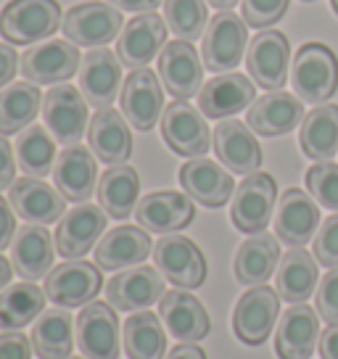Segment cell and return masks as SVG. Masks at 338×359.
<instances>
[{"mask_svg": "<svg viewBox=\"0 0 338 359\" xmlns=\"http://www.w3.org/2000/svg\"><path fill=\"white\" fill-rule=\"evenodd\" d=\"M291 85L306 103H323L338 90V58L323 43H306L299 48L291 69Z\"/></svg>", "mask_w": 338, "mask_h": 359, "instance_id": "1", "label": "cell"}, {"mask_svg": "<svg viewBox=\"0 0 338 359\" xmlns=\"http://www.w3.org/2000/svg\"><path fill=\"white\" fill-rule=\"evenodd\" d=\"M61 27L56 0H11L0 13V34L11 45H34Z\"/></svg>", "mask_w": 338, "mask_h": 359, "instance_id": "2", "label": "cell"}, {"mask_svg": "<svg viewBox=\"0 0 338 359\" xmlns=\"http://www.w3.org/2000/svg\"><path fill=\"white\" fill-rule=\"evenodd\" d=\"M275 196H278V185L267 172L246 175V180L233 193V209H230L233 224L248 236L264 233V227L272 219Z\"/></svg>", "mask_w": 338, "mask_h": 359, "instance_id": "3", "label": "cell"}, {"mask_svg": "<svg viewBox=\"0 0 338 359\" xmlns=\"http://www.w3.org/2000/svg\"><path fill=\"white\" fill-rule=\"evenodd\" d=\"M248 43L246 22L233 11L217 13L203 34L201 56L209 72H230L241 64Z\"/></svg>", "mask_w": 338, "mask_h": 359, "instance_id": "4", "label": "cell"}, {"mask_svg": "<svg viewBox=\"0 0 338 359\" xmlns=\"http://www.w3.org/2000/svg\"><path fill=\"white\" fill-rule=\"evenodd\" d=\"M278 312H280V293L270 285H254L236 304L233 312L236 336L248 346H259L272 333Z\"/></svg>", "mask_w": 338, "mask_h": 359, "instance_id": "5", "label": "cell"}, {"mask_svg": "<svg viewBox=\"0 0 338 359\" xmlns=\"http://www.w3.org/2000/svg\"><path fill=\"white\" fill-rule=\"evenodd\" d=\"M61 27L74 45L103 48L122 29V13L116 11L111 3L88 0V3H79L74 8H69Z\"/></svg>", "mask_w": 338, "mask_h": 359, "instance_id": "6", "label": "cell"}, {"mask_svg": "<svg viewBox=\"0 0 338 359\" xmlns=\"http://www.w3.org/2000/svg\"><path fill=\"white\" fill-rule=\"evenodd\" d=\"M43 116H46V127L58 143L77 146L88 127V101L82 90L64 82L58 88L48 90V95L43 98Z\"/></svg>", "mask_w": 338, "mask_h": 359, "instance_id": "7", "label": "cell"}, {"mask_svg": "<svg viewBox=\"0 0 338 359\" xmlns=\"http://www.w3.org/2000/svg\"><path fill=\"white\" fill-rule=\"evenodd\" d=\"M156 269L177 288H198L206 280V259L201 248L185 236H164L154 246Z\"/></svg>", "mask_w": 338, "mask_h": 359, "instance_id": "8", "label": "cell"}, {"mask_svg": "<svg viewBox=\"0 0 338 359\" xmlns=\"http://www.w3.org/2000/svg\"><path fill=\"white\" fill-rule=\"evenodd\" d=\"M161 135L175 154L188 158L203 156L212 146V135L203 122L198 109H193L188 101H175L164 109L161 116Z\"/></svg>", "mask_w": 338, "mask_h": 359, "instance_id": "9", "label": "cell"}, {"mask_svg": "<svg viewBox=\"0 0 338 359\" xmlns=\"http://www.w3.org/2000/svg\"><path fill=\"white\" fill-rule=\"evenodd\" d=\"M246 67L251 79L267 90H278L285 85L291 67V45L288 37L278 29L259 32L246 50Z\"/></svg>", "mask_w": 338, "mask_h": 359, "instance_id": "10", "label": "cell"}, {"mask_svg": "<svg viewBox=\"0 0 338 359\" xmlns=\"http://www.w3.org/2000/svg\"><path fill=\"white\" fill-rule=\"evenodd\" d=\"M101 283L103 278L98 264H90L85 259H69V262L48 272L46 293L50 302H56L64 309L82 306L90 299H95V293L101 291Z\"/></svg>", "mask_w": 338, "mask_h": 359, "instance_id": "11", "label": "cell"}, {"mask_svg": "<svg viewBox=\"0 0 338 359\" xmlns=\"http://www.w3.org/2000/svg\"><path fill=\"white\" fill-rule=\"evenodd\" d=\"M77 344L88 359L119 357V317L106 302L85 304L77 317Z\"/></svg>", "mask_w": 338, "mask_h": 359, "instance_id": "12", "label": "cell"}, {"mask_svg": "<svg viewBox=\"0 0 338 359\" xmlns=\"http://www.w3.org/2000/svg\"><path fill=\"white\" fill-rule=\"evenodd\" d=\"M158 77L177 101H188L196 93H201L203 64L196 48L185 40H172L158 53Z\"/></svg>", "mask_w": 338, "mask_h": 359, "instance_id": "13", "label": "cell"}, {"mask_svg": "<svg viewBox=\"0 0 338 359\" xmlns=\"http://www.w3.org/2000/svg\"><path fill=\"white\" fill-rule=\"evenodd\" d=\"M79 50L74 43L50 40L46 45H32L22 56V74L34 85H58L77 74Z\"/></svg>", "mask_w": 338, "mask_h": 359, "instance_id": "14", "label": "cell"}, {"mask_svg": "<svg viewBox=\"0 0 338 359\" xmlns=\"http://www.w3.org/2000/svg\"><path fill=\"white\" fill-rule=\"evenodd\" d=\"M164 111V93L158 77L151 69H135L122 85V114L124 119L140 133L154 130Z\"/></svg>", "mask_w": 338, "mask_h": 359, "instance_id": "15", "label": "cell"}, {"mask_svg": "<svg viewBox=\"0 0 338 359\" xmlns=\"http://www.w3.org/2000/svg\"><path fill=\"white\" fill-rule=\"evenodd\" d=\"M196 217V206L188 193L177 191H156L148 193L146 198L137 201L135 219L137 224L148 230V233H175L182 230L185 224L193 222Z\"/></svg>", "mask_w": 338, "mask_h": 359, "instance_id": "16", "label": "cell"}, {"mask_svg": "<svg viewBox=\"0 0 338 359\" xmlns=\"http://www.w3.org/2000/svg\"><path fill=\"white\" fill-rule=\"evenodd\" d=\"M164 293L167 291L158 269L151 267L124 269L119 275H114L106 285V299L119 312H143L151 304L161 302Z\"/></svg>", "mask_w": 338, "mask_h": 359, "instance_id": "17", "label": "cell"}, {"mask_svg": "<svg viewBox=\"0 0 338 359\" xmlns=\"http://www.w3.org/2000/svg\"><path fill=\"white\" fill-rule=\"evenodd\" d=\"M167 40V24L158 13H140L133 22H127L119 45H116V56L124 67L146 69L158 50H164Z\"/></svg>", "mask_w": 338, "mask_h": 359, "instance_id": "18", "label": "cell"}, {"mask_svg": "<svg viewBox=\"0 0 338 359\" xmlns=\"http://www.w3.org/2000/svg\"><path fill=\"white\" fill-rule=\"evenodd\" d=\"M8 201L16 214L32 224H53L64 217L67 198L43 177H22L11 185Z\"/></svg>", "mask_w": 338, "mask_h": 359, "instance_id": "19", "label": "cell"}, {"mask_svg": "<svg viewBox=\"0 0 338 359\" xmlns=\"http://www.w3.org/2000/svg\"><path fill=\"white\" fill-rule=\"evenodd\" d=\"M248 127L257 135L275 137V135L291 133L296 124L304 122V103L299 95H291L285 90H270L251 103L246 116Z\"/></svg>", "mask_w": 338, "mask_h": 359, "instance_id": "20", "label": "cell"}, {"mask_svg": "<svg viewBox=\"0 0 338 359\" xmlns=\"http://www.w3.org/2000/svg\"><path fill=\"white\" fill-rule=\"evenodd\" d=\"M106 217L103 206H74L72 212L64 214V219L58 222L56 230V251L67 259H79L85 257L95 241L103 236L106 230Z\"/></svg>", "mask_w": 338, "mask_h": 359, "instance_id": "21", "label": "cell"}, {"mask_svg": "<svg viewBox=\"0 0 338 359\" xmlns=\"http://www.w3.org/2000/svg\"><path fill=\"white\" fill-rule=\"evenodd\" d=\"M320 344L317 309L306 304H293L285 309L275 330V351L280 359H309Z\"/></svg>", "mask_w": 338, "mask_h": 359, "instance_id": "22", "label": "cell"}, {"mask_svg": "<svg viewBox=\"0 0 338 359\" xmlns=\"http://www.w3.org/2000/svg\"><path fill=\"white\" fill-rule=\"evenodd\" d=\"M215 154L233 175H254L262 167V148L254 137V130L236 119L217 124Z\"/></svg>", "mask_w": 338, "mask_h": 359, "instance_id": "23", "label": "cell"}, {"mask_svg": "<svg viewBox=\"0 0 338 359\" xmlns=\"http://www.w3.org/2000/svg\"><path fill=\"white\" fill-rule=\"evenodd\" d=\"M180 185L193 201H198L201 206H209V209L225 206L230 201V196H233V188H236L233 175L225 167H219L217 161H209L203 156L191 158L188 164H182Z\"/></svg>", "mask_w": 338, "mask_h": 359, "instance_id": "24", "label": "cell"}, {"mask_svg": "<svg viewBox=\"0 0 338 359\" xmlns=\"http://www.w3.org/2000/svg\"><path fill=\"white\" fill-rule=\"evenodd\" d=\"M320 224V209L309 193L299 188H288L280 196L278 214H275V236L280 238L285 246H304L309 238L315 236Z\"/></svg>", "mask_w": 338, "mask_h": 359, "instance_id": "25", "label": "cell"}, {"mask_svg": "<svg viewBox=\"0 0 338 359\" xmlns=\"http://www.w3.org/2000/svg\"><path fill=\"white\" fill-rule=\"evenodd\" d=\"M158 314L167 325L169 336L182 344H196L209 336V314L203 304L188 291H167L158 302Z\"/></svg>", "mask_w": 338, "mask_h": 359, "instance_id": "26", "label": "cell"}, {"mask_svg": "<svg viewBox=\"0 0 338 359\" xmlns=\"http://www.w3.org/2000/svg\"><path fill=\"white\" fill-rule=\"evenodd\" d=\"M119 85H122V67L109 48H95L90 53H85V61L79 69V88L85 101L95 109H106L116 101Z\"/></svg>", "mask_w": 338, "mask_h": 359, "instance_id": "27", "label": "cell"}, {"mask_svg": "<svg viewBox=\"0 0 338 359\" xmlns=\"http://www.w3.org/2000/svg\"><path fill=\"white\" fill-rule=\"evenodd\" d=\"M254 95H257L254 82L238 72H230V74H219L203 85L198 93V109L209 119H225V116L248 109L257 101Z\"/></svg>", "mask_w": 338, "mask_h": 359, "instance_id": "28", "label": "cell"}, {"mask_svg": "<svg viewBox=\"0 0 338 359\" xmlns=\"http://www.w3.org/2000/svg\"><path fill=\"white\" fill-rule=\"evenodd\" d=\"M95 177L98 167L85 146H67L58 154L53 164V182L67 201L88 203V198L95 193Z\"/></svg>", "mask_w": 338, "mask_h": 359, "instance_id": "29", "label": "cell"}, {"mask_svg": "<svg viewBox=\"0 0 338 359\" xmlns=\"http://www.w3.org/2000/svg\"><path fill=\"white\" fill-rule=\"evenodd\" d=\"M124 114H119L116 109L106 106L98 109V114L93 116L88 137H90L93 154L101 158L103 164H124L127 158L133 156V135L127 127Z\"/></svg>", "mask_w": 338, "mask_h": 359, "instance_id": "30", "label": "cell"}, {"mask_svg": "<svg viewBox=\"0 0 338 359\" xmlns=\"http://www.w3.org/2000/svg\"><path fill=\"white\" fill-rule=\"evenodd\" d=\"M154 251V241L143 227H114L95 246V264L101 269H124L130 264H140Z\"/></svg>", "mask_w": 338, "mask_h": 359, "instance_id": "31", "label": "cell"}, {"mask_svg": "<svg viewBox=\"0 0 338 359\" xmlns=\"http://www.w3.org/2000/svg\"><path fill=\"white\" fill-rule=\"evenodd\" d=\"M53 254H56V246L46 224H27L22 230H16L11 243V262L22 278L40 280L43 275H48L53 267Z\"/></svg>", "mask_w": 338, "mask_h": 359, "instance_id": "32", "label": "cell"}, {"mask_svg": "<svg viewBox=\"0 0 338 359\" xmlns=\"http://www.w3.org/2000/svg\"><path fill=\"white\" fill-rule=\"evenodd\" d=\"M137 193H140V177L130 164L109 167L98 182V201L103 212L114 219H127L130 214H135Z\"/></svg>", "mask_w": 338, "mask_h": 359, "instance_id": "33", "label": "cell"}, {"mask_svg": "<svg viewBox=\"0 0 338 359\" xmlns=\"http://www.w3.org/2000/svg\"><path fill=\"white\" fill-rule=\"evenodd\" d=\"M280 248L270 233H257L241 243L236 254V278L243 285H264L278 267Z\"/></svg>", "mask_w": 338, "mask_h": 359, "instance_id": "34", "label": "cell"}, {"mask_svg": "<svg viewBox=\"0 0 338 359\" xmlns=\"http://www.w3.org/2000/svg\"><path fill=\"white\" fill-rule=\"evenodd\" d=\"M299 143L309 158L330 161L338 151V106L323 103L304 116Z\"/></svg>", "mask_w": 338, "mask_h": 359, "instance_id": "35", "label": "cell"}, {"mask_svg": "<svg viewBox=\"0 0 338 359\" xmlns=\"http://www.w3.org/2000/svg\"><path fill=\"white\" fill-rule=\"evenodd\" d=\"M317 288V259L304 248H291L278 267V293L288 304H304Z\"/></svg>", "mask_w": 338, "mask_h": 359, "instance_id": "36", "label": "cell"}, {"mask_svg": "<svg viewBox=\"0 0 338 359\" xmlns=\"http://www.w3.org/2000/svg\"><path fill=\"white\" fill-rule=\"evenodd\" d=\"M43 95L34 82H16L0 90V135H16L27 130L40 111Z\"/></svg>", "mask_w": 338, "mask_h": 359, "instance_id": "37", "label": "cell"}, {"mask_svg": "<svg viewBox=\"0 0 338 359\" xmlns=\"http://www.w3.org/2000/svg\"><path fill=\"white\" fill-rule=\"evenodd\" d=\"M72 317L69 312L46 309L32 327V348L40 359H69L72 354Z\"/></svg>", "mask_w": 338, "mask_h": 359, "instance_id": "38", "label": "cell"}, {"mask_svg": "<svg viewBox=\"0 0 338 359\" xmlns=\"http://www.w3.org/2000/svg\"><path fill=\"white\" fill-rule=\"evenodd\" d=\"M46 299L34 283H19L0 291V330H16L29 325L37 314L46 312Z\"/></svg>", "mask_w": 338, "mask_h": 359, "instance_id": "39", "label": "cell"}, {"mask_svg": "<svg viewBox=\"0 0 338 359\" xmlns=\"http://www.w3.org/2000/svg\"><path fill=\"white\" fill-rule=\"evenodd\" d=\"M124 348L130 359H161L167 354V336L154 312H135L124 323Z\"/></svg>", "mask_w": 338, "mask_h": 359, "instance_id": "40", "label": "cell"}, {"mask_svg": "<svg viewBox=\"0 0 338 359\" xmlns=\"http://www.w3.org/2000/svg\"><path fill=\"white\" fill-rule=\"evenodd\" d=\"M16 158L22 172H27L29 177H46L53 172V158H56V143L43 130L40 124H29L27 130L19 133L16 140Z\"/></svg>", "mask_w": 338, "mask_h": 359, "instance_id": "41", "label": "cell"}, {"mask_svg": "<svg viewBox=\"0 0 338 359\" xmlns=\"http://www.w3.org/2000/svg\"><path fill=\"white\" fill-rule=\"evenodd\" d=\"M169 29L185 43L198 40L206 29V0H164Z\"/></svg>", "mask_w": 338, "mask_h": 359, "instance_id": "42", "label": "cell"}, {"mask_svg": "<svg viewBox=\"0 0 338 359\" xmlns=\"http://www.w3.org/2000/svg\"><path fill=\"white\" fill-rule=\"evenodd\" d=\"M306 191L320 206L338 212V164L317 161L315 167L306 169Z\"/></svg>", "mask_w": 338, "mask_h": 359, "instance_id": "43", "label": "cell"}, {"mask_svg": "<svg viewBox=\"0 0 338 359\" xmlns=\"http://www.w3.org/2000/svg\"><path fill=\"white\" fill-rule=\"evenodd\" d=\"M288 3L291 0H243L241 8H243V22L248 27H257L264 29L270 24H278L288 11Z\"/></svg>", "mask_w": 338, "mask_h": 359, "instance_id": "44", "label": "cell"}, {"mask_svg": "<svg viewBox=\"0 0 338 359\" xmlns=\"http://www.w3.org/2000/svg\"><path fill=\"white\" fill-rule=\"evenodd\" d=\"M315 259L323 267H338V214L327 217L315 238Z\"/></svg>", "mask_w": 338, "mask_h": 359, "instance_id": "45", "label": "cell"}, {"mask_svg": "<svg viewBox=\"0 0 338 359\" xmlns=\"http://www.w3.org/2000/svg\"><path fill=\"white\" fill-rule=\"evenodd\" d=\"M317 314L327 325H338V267L327 269L317 288Z\"/></svg>", "mask_w": 338, "mask_h": 359, "instance_id": "46", "label": "cell"}, {"mask_svg": "<svg viewBox=\"0 0 338 359\" xmlns=\"http://www.w3.org/2000/svg\"><path fill=\"white\" fill-rule=\"evenodd\" d=\"M32 341L24 333H0V359H29Z\"/></svg>", "mask_w": 338, "mask_h": 359, "instance_id": "47", "label": "cell"}, {"mask_svg": "<svg viewBox=\"0 0 338 359\" xmlns=\"http://www.w3.org/2000/svg\"><path fill=\"white\" fill-rule=\"evenodd\" d=\"M13 175H16V164H13V151H11V143L0 135V191H6V188H11L13 182Z\"/></svg>", "mask_w": 338, "mask_h": 359, "instance_id": "48", "label": "cell"}, {"mask_svg": "<svg viewBox=\"0 0 338 359\" xmlns=\"http://www.w3.org/2000/svg\"><path fill=\"white\" fill-rule=\"evenodd\" d=\"M16 236V219H13L11 203L0 196V251L8 246Z\"/></svg>", "mask_w": 338, "mask_h": 359, "instance_id": "49", "label": "cell"}, {"mask_svg": "<svg viewBox=\"0 0 338 359\" xmlns=\"http://www.w3.org/2000/svg\"><path fill=\"white\" fill-rule=\"evenodd\" d=\"M19 69V56L11 45H0V88H6Z\"/></svg>", "mask_w": 338, "mask_h": 359, "instance_id": "50", "label": "cell"}, {"mask_svg": "<svg viewBox=\"0 0 338 359\" xmlns=\"http://www.w3.org/2000/svg\"><path fill=\"white\" fill-rule=\"evenodd\" d=\"M320 357L338 359V325H327L320 333Z\"/></svg>", "mask_w": 338, "mask_h": 359, "instance_id": "51", "label": "cell"}, {"mask_svg": "<svg viewBox=\"0 0 338 359\" xmlns=\"http://www.w3.org/2000/svg\"><path fill=\"white\" fill-rule=\"evenodd\" d=\"M109 3H114L122 11H130V13H151L161 0H109Z\"/></svg>", "mask_w": 338, "mask_h": 359, "instance_id": "52", "label": "cell"}, {"mask_svg": "<svg viewBox=\"0 0 338 359\" xmlns=\"http://www.w3.org/2000/svg\"><path fill=\"white\" fill-rule=\"evenodd\" d=\"M164 359H206V354L198 346H193V344H180V346L172 348Z\"/></svg>", "mask_w": 338, "mask_h": 359, "instance_id": "53", "label": "cell"}, {"mask_svg": "<svg viewBox=\"0 0 338 359\" xmlns=\"http://www.w3.org/2000/svg\"><path fill=\"white\" fill-rule=\"evenodd\" d=\"M11 275H13V269H11V262L0 254V288H6L8 283H11Z\"/></svg>", "mask_w": 338, "mask_h": 359, "instance_id": "54", "label": "cell"}, {"mask_svg": "<svg viewBox=\"0 0 338 359\" xmlns=\"http://www.w3.org/2000/svg\"><path fill=\"white\" fill-rule=\"evenodd\" d=\"M206 3H209V6H215V8H219V11H230L238 0H206Z\"/></svg>", "mask_w": 338, "mask_h": 359, "instance_id": "55", "label": "cell"}, {"mask_svg": "<svg viewBox=\"0 0 338 359\" xmlns=\"http://www.w3.org/2000/svg\"><path fill=\"white\" fill-rule=\"evenodd\" d=\"M330 6H333V11H336V16H338V0H330Z\"/></svg>", "mask_w": 338, "mask_h": 359, "instance_id": "56", "label": "cell"}, {"mask_svg": "<svg viewBox=\"0 0 338 359\" xmlns=\"http://www.w3.org/2000/svg\"><path fill=\"white\" fill-rule=\"evenodd\" d=\"M69 359H88V357H69Z\"/></svg>", "mask_w": 338, "mask_h": 359, "instance_id": "57", "label": "cell"}]
</instances>
